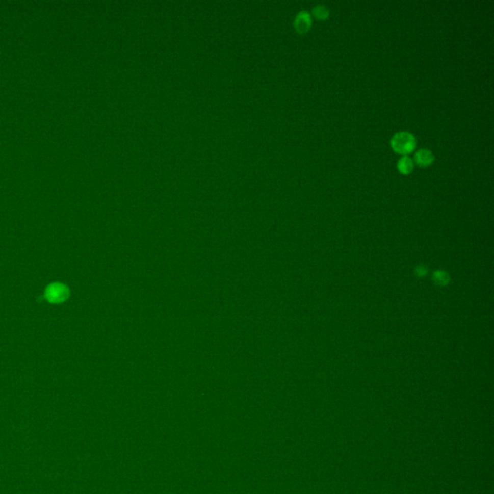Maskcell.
I'll return each instance as SVG.
<instances>
[{
  "label": "cell",
  "mask_w": 494,
  "mask_h": 494,
  "mask_svg": "<svg viewBox=\"0 0 494 494\" xmlns=\"http://www.w3.org/2000/svg\"><path fill=\"white\" fill-rule=\"evenodd\" d=\"M416 138L409 132H398L392 136L390 145L393 151L402 155L412 153L416 148Z\"/></svg>",
  "instance_id": "1"
},
{
  "label": "cell",
  "mask_w": 494,
  "mask_h": 494,
  "mask_svg": "<svg viewBox=\"0 0 494 494\" xmlns=\"http://www.w3.org/2000/svg\"><path fill=\"white\" fill-rule=\"evenodd\" d=\"M294 25L298 33H306L312 27V18L309 12L301 11L297 15L294 21Z\"/></svg>",
  "instance_id": "2"
},
{
  "label": "cell",
  "mask_w": 494,
  "mask_h": 494,
  "mask_svg": "<svg viewBox=\"0 0 494 494\" xmlns=\"http://www.w3.org/2000/svg\"><path fill=\"white\" fill-rule=\"evenodd\" d=\"M434 162V155L429 149H419L414 154V162L420 167H428Z\"/></svg>",
  "instance_id": "3"
},
{
  "label": "cell",
  "mask_w": 494,
  "mask_h": 494,
  "mask_svg": "<svg viewBox=\"0 0 494 494\" xmlns=\"http://www.w3.org/2000/svg\"><path fill=\"white\" fill-rule=\"evenodd\" d=\"M68 296V291L62 285H51L46 291V297L51 302H60Z\"/></svg>",
  "instance_id": "4"
},
{
  "label": "cell",
  "mask_w": 494,
  "mask_h": 494,
  "mask_svg": "<svg viewBox=\"0 0 494 494\" xmlns=\"http://www.w3.org/2000/svg\"><path fill=\"white\" fill-rule=\"evenodd\" d=\"M397 169L403 175H409L414 169V162L408 155H402L397 162Z\"/></svg>",
  "instance_id": "5"
},
{
  "label": "cell",
  "mask_w": 494,
  "mask_h": 494,
  "mask_svg": "<svg viewBox=\"0 0 494 494\" xmlns=\"http://www.w3.org/2000/svg\"><path fill=\"white\" fill-rule=\"evenodd\" d=\"M312 15L319 20H324L329 17V10L324 5H317L312 10Z\"/></svg>",
  "instance_id": "6"
}]
</instances>
